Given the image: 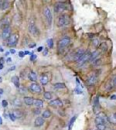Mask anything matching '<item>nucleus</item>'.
<instances>
[{
    "instance_id": "1",
    "label": "nucleus",
    "mask_w": 116,
    "mask_h": 130,
    "mask_svg": "<svg viewBox=\"0 0 116 130\" xmlns=\"http://www.w3.org/2000/svg\"><path fill=\"white\" fill-rule=\"evenodd\" d=\"M70 43H71V38L68 36L63 37L62 39L60 40L57 43V50L59 54H61L62 51H64V50L70 44Z\"/></svg>"
},
{
    "instance_id": "2",
    "label": "nucleus",
    "mask_w": 116,
    "mask_h": 130,
    "mask_svg": "<svg viewBox=\"0 0 116 130\" xmlns=\"http://www.w3.org/2000/svg\"><path fill=\"white\" fill-rule=\"evenodd\" d=\"M54 12L57 13H61L64 11L68 10L69 9V5L65 2H57L54 6Z\"/></svg>"
},
{
    "instance_id": "3",
    "label": "nucleus",
    "mask_w": 116,
    "mask_h": 130,
    "mask_svg": "<svg viewBox=\"0 0 116 130\" xmlns=\"http://www.w3.org/2000/svg\"><path fill=\"white\" fill-rule=\"evenodd\" d=\"M28 30H29V32L32 34V35L37 36L40 35V30L38 29V27L36 26L35 22L34 20H30L29 23V26H28Z\"/></svg>"
},
{
    "instance_id": "4",
    "label": "nucleus",
    "mask_w": 116,
    "mask_h": 130,
    "mask_svg": "<svg viewBox=\"0 0 116 130\" xmlns=\"http://www.w3.org/2000/svg\"><path fill=\"white\" fill-rule=\"evenodd\" d=\"M43 14H44V16L46 20V22H47L48 26L50 27L52 23H53V15H52V12L50 10V9L49 7H45L44 9H43Z\"/></svg>"
},
{
    "instance_id": "5",
    "label": "nucleus",
    "mask_w": 116,
    "mask_h": 130,
    "mask_svg": "<svg viewBox=\"0 0 116 130\" xmlns=\"http://www.w3.org/2000/svg\"><path fill=\"white\" fill-rule=\"evenodd\" d=\"M19 38H20V36H19L18 33H15L11 34V36L7 40V45L9 46H15L17 44Z\"/></svg>"
},
{
    "instance_id": "6",
    "label": "nucleus",
    "mask_w": 116,
    "mask_h": 130,
    "mask_svg": "<svg viewBox=\"0 0 116 130\" xmlns=\"http://www.w3.org/2000/svg\"><path fill=\"white\" fill-rule=\"evenodd\" d=\"M90 57H91V52H89V51L85 52L83 54L82 57L77 61L78 65H79V66H84V64H87V62L90 60Z\"/></svg>"
},
{
    "instance_id": "7",
    "label": "nucleus",
    "mask_w": 116,
    "mask_h": 130,
    "mask_svg": "<svg viewBox=\"0 0 116 130\" xmlns=\"http://www.w3.org/2000/svg\"><path fill=\"white\" fill-rule=\"evenodd\" d=\"M69 23V17L67 15H60L57 20V26L61 28L67 25Z\"/></svg>"
},
{
    "instance_id": "8",
    "label": "nucleus",
    "mask_w": 116,
    "mask_h": 130,
    "mask_svg": "<svg viewBox=\"0 0 116 130\" xmlns=\"http://www.w3.org/2000/svg\"><path fill=\"white\" fill-rule=\"evenodd\" d=\"M85 53V51H84V50L83 49H77L76 50L73 54H72V60L74 61H77L79 59L82 57L83 54Z\"/></svg>"
},
{
    "instance_id": "9",
    "label": "nucleus",
    "mask_w": 116,
    "mask_h": 130,
    "mask_svg": "<svg viewBox=\"0 0 116 130\" xmlns=\"http://www.w3.org/2000/svg\"><path fill=\"white\" fill-rule=\"evenodd\" d=\"M11 33H12V30H11L10 26H8V27L5 28V29H3L2 34H1L2 38L4 40H7L9 39V37L11 36V34H12Z\"/></svg>"
},
{
    "instance_id": "10",
    "label": "nucleus",
    "mask_w": 116,
    "mask_h": 130,
    "mask_svg": "<svg viewBox=\"0 0 116 130\" xmlns=\"http://www.w3.org/2000/svg\"><path fill=\"white\" fill-rule=\"evenodd\" d=\"M108 122V117L104 114H101L99 115L98 116H97L95 119V124L96 125H98V124H105Z\"/></svg>"
},
{
    "instance_id": "11",
    "label": "nucleus",
    "mask_w": 116,
    "mask_h": 130,
    "mask_svg": "<svg viewBox=\"0 0 116 130\" xmlns=\"http://www.w3.org/2000/svg\"><path fill=\"white\" fill-rule=\"evenodd\" d=\"M10 23H11V20L9 17H5L2 19V20H0V30H3L5 29V28L9 26Z\"/></svg>"
},
{
    "instance_id": "12",
    "label": "nucleus",
    "mask_w": 116,
    "mask_h": 130,
    "mask_svg": "<svg viewBox=\"0 0 116 130\" xmlns=\"http://www.w3.org/2000/svg\"><path fill=\"white\" fill-rule=\"evenodd\" d=\"M29 89L30 90V91H32L33 93H40L42 91V88L41 87H40V85L39 84L35 83V82L31 84Z\"/></svg>"
},
{
    "instance_id": "13",
    "label": "nucleus",
    "mask_w": 116,
    "mask_h": 130,
    "mask_svg": "<svg viewBox=\"0 0 116 130\" xmlns=\"http://www.w3.org/2000/svg\"><path fill=\"white\" fill-rule=\"evenodd\" d=\"M97 80H98V76L94 74H91V75L87 79L86 83L87 85H94L96 84Z\"/></svg>"
},
{
    "instance_id": "14",
    "label": "nucleus",
    "mask_w": 116,
    "mask_h": 130,
    "mask_svg": "<svg viewBox=\"0 0 116 130\" xmlns=\"http://www.w3.org/2000/svg\"><path fill=\"white\" fill-rule=\"evenodd\" d=\"M49 75L48 74L46 73H43L41 75H40V83L42 84L43 85H46L49 82Z\"/></svg>"
},
{
    "instance_id": "15",
    "label": "nucleus",
    "mask_w": 116,
    "mask_h": 130,
    "mask_svg": "<svg viewBox=\"0 0 116 130\" xmlns=\"http://www.w3.org/2000/svg\"><path fill=\"white\" fill-rule=\"evenodd\" d=\"M49 105H51V106H54V107H61L63 105V102L61 99L57 98V99H54V100H52L50 101Z\"/></svg>"
},
{
    "instance_id": "16",
    "label": "nucleus",
    "mask_w": 116,
    "mask_h": 130,
    "mask_svg": "<svg viewBox=\"0 0 116 130\" xmlns=\"http://www.w3.org/2000/svg\"><path fill=\"white\" fill-rule=\"evenodd\" d=\"M45 122V120L43 117H37L34 121V125L36 127H40L42 126Z\"/></svg>"
},
{
    "instance_id": "17",
    "label": "nucleus",
    "mask_w": 116,
    "mask_h": 130,
    "mask_svg": "<svg viewBox=\"0 0 116 130\" xmlns=\"http://www.w3.org/2000/svg\"><path fill=\"white\" fill-rule=\"evenodd\" d=\"M76 82H77V87L74 89V92L77 95H81L83 93V90H82V87L81 85V83L79 81L78 78L76 79Z\"/></svg>"
},
{
    "instance_id": "18",
    "label": "nucleus",
    "mask_w": 116,
    "mask_h": 130,
    "mask_svg": "<svg viewBox=\"0 0 116 130\" xmlns=\"http://www.w3.org/2000/svg\"><path fill=\"white\" fill-rule=\"evenodd\" d=\"M99 55H100V51H99V50H95L94 52L91 53V57H90V60H89V61L93 62L94 60H95V59L98 58Z\"/></svg>"
},
{
    "instance_id": "19",
    "label": "nucleus",
    "mask_w": 116,
    "mask_h": 130,
    "mask_svg": "<svg viewBox=\"0 0 116 130\" xmlns=\"http://www.w3.org/2000/svg\"><path fill=\"white\" fill-rule=\"evenodd\" d=\"M28 79H29L30 80H31V81H36V80H37L36 74L33 70L30 71L29 74H28Z\"/></svg>"
},
{
    "instance_id": "20",
    "label": "nucleus",
    "mask_w": 116,
    "mask_h": 130,
    "mask_svg": "<svg viewBox=\"0 0 116 130\" xmlns=\"http://www.w3.org/2000/svg\"><path fill=\"white\" fill-rule=\"evenodd\" d=\"M12 82L14 84V85L15 86V88H19L20 87V77H19L18 76H13L12 77Z\"/></svg>"
},
{
    "instance_id": "21",
    "label": "nucleus",
    "mask_w": 116,
    "mask_h": 130,
    "mask_svg": "<svg viewBox=\"0 0 116 130\" xmlns=\"http://www.w3.org/2000/svg\"><path fill=\"white\" fill-rule=\"evenodd\" d=\"M23 101L26 105H29V106H31V105H33L34 99H33V98H31V97H24Z\"/></svg>"
},
{
    "instance_id": "22",
    "label": "nucleus",
    "mask_w": 116,
    "mask_h": 130,
    "mask_svg": "<svg viewBox=\"0 0 116 130\" xmlns=\"http://www.w3.org/2000/svg\"><path fill=\"white\" fill-rule=\"evenodd\" d=\"M33 105L36 108H41L43 106V101H42L41 99H35L33 102Z\"/></svg>"
},
{
    "instance_id": "23",
    "label": "nucleus",
    "mask_w": 116,
    "mask_h": 130,
    "mask_svg": "<svg viewBox=\"0 0 116 130\" xmlns=\"http://www.w3.org/2000/svg\"><path fill=\"white\" fill-rule=\"evenodd\" d=\"M9 7V0H2V10H5Z\"/></svg>"
},
{
    "instance_id": "24",
    "label": "nucleus",
    "mask_w": 116,
    "mask_h": 130,
    "mask_svg": "<svg viewBox=\"0 0 116 130\" xmlns=\"http://www.w3.org/2000/svg\"><path fill=\"white\" fill-rule=\"evenodd\" d=\"M12 113L15 115V118H21L22 116H23V111L20 109H15Z\"/></svg>"
},
{
    "instance_id": "25",
    "label": "nucleus",
    "mask_w": 116,
    "mask_h": 130,
    "mask_svg": "<svg viewBox=\"0 0 116 130\" xmlns=\"http://www.w3.org/2000/svg\"><path fill=\"white\" fill-rule=\"evenodd\" d=\"M108 121L112 124H116V114H112L108 117Z\"/></svg>"
},
{
    "instance_id": "26",
    "label": "nucleus",
    "mask_w": 116,
    "mask_h": 130,
    "mask_svg": "<svg viewBox=\"0 0 116 130\" xmlns=\"http://www.w3.org/2000/svg\"><path fill=\"white\" fill-rule=\"evenodd\" d=\"M65 88H66V85L64 83H56L54 85V88L55 89H62Z\"/></svg>"
},
{
    "instance_id": "27",
    "label": "nucleus",
    "mask_w": 116,
    "mask_h": 130,
    "mask_svg": "<svg viewBox=\"0 0 116 130\" xmlns=\"http://www.w3.org/2000/svg\"><path fill=\"white\" fill-rule=\"evenodd\" d=\"M76 119H77V115L71 118V119L70 120V122L68 124V130H72V127L74 125V123L75 122V120H76Z\"/></svg>"
},
{
    "instance_id": "28",
    "label": "nucleus",
    "mask_w": 116,
    "mask_h": 130,
    "mask_svg": "<svg viewBox=\"0 0 116 130\" xmlns=\"http://www.w3.org/2000/svg\"><path fill=\"white\" fill-rule=\"evenodd\" d=\"M42 116H43V119H48V118H50L51 116V111H49V110L44 111L42 114Z\"/></svg>"
},
{
    "instance_id": "29",
    "label": "nucleus",
    "mask_w": 116,
    "mask_h": 130,
    "mask_svg": "<svg viewBox=\"0 0 116 130\" xmlns=\"http://www.w3.org/2000/svg\"><path fill=\"white\" fill-rule=\"evenodd\" d=\"M12 104L15 107H21L22 106V102H21V101L20 100V99H18V98L13 100V101L12 102Z\"/></svg>"
},
{
    "instance_id": "30",
    "label": "nucleus",
    "mask_w": 116,
    "mask_h": 130,
    "mask_svg": "<svg viewBox=\"0 0 116 130\" xmlns=\"http://www.w3.org/2000/svg\"><path fill=\"white\" fill-rule=\"evenodd\" d=\"M43 96H44V98L46 99H47V100H51L52 99V93L50 92V91H46L44 92V94H43Z\"/></svg>"
},
{
    "instance_id": "31",
    "label": "nucleus",
    "mask_w": 116,
    "mask_h": 130,
    "mask_svg": "<svg viewBox=\"0 0 116 130\" xmlns=\"http://www.w3.org/2000/svg\"><path fill=\"white\" fill-rule=\"evenodd\" d=\"M46 43H47V46L49 48L52 49L53 47H54V40L53 39H48L47 41H46Z\"/></svg>"
},
{
    "instance_id": "32",
    "label": "nucleus",
    "mask_w": 116,
    "mask_h": 130,
    "mask_svg": "<svg viewBox=\"0 0 116 130\" xmlns=\"http://www.w3.org/2000/svg\"><path fill=\"white\" fill-rule=\"evenodd\" d=\"M101 64V58H97L93 61V64L95 65V66H99Z\"/></svg>"
},
{
    "instance_id": "33",
    "label": "nucleus",
    "mask_w": 116,
    "mask_h": 130,
    "mask_svg": "<svg viewBox=\"0 0 116 130\" xmlns=\"http://www.w3.org/2000/svg\"><path fill=\"white\" fill-rule=\"evenodd\" d=\"M96 126L98 130H106V125L105 124H98V125H96Z\"/></svg>"
},
{
    "instance_id": "34",
    "label": "nucleus",
    "mask_w": 116,
    "mask_h": 130,
    "mask_svg": "<svg viewBox=\"0 0 116 130\" xmlns=\"http://www.w3.org/2000/svg\"><path fill=\"white\" fill-rule=\"evenodd\" d=\"M93 105H94V107H98L99 105V98H98V97H96V98H94Z\"/></svg>"
},
{
    "instance_id": "35",
    "label": "nucleus",
    "mask_w": 116,
    "mask_h": 130,
    "mask_svg": "<svg viewBox=\"0 0 116 130\" xmlns=\"http://www.w3.org/2000/svg\"><path fill=\"white\" fill-rule=\"evenodd\" d=\"M92 42H93V44L95 45V46H98L100 44V41H99V40H98V39H95V40H92Z\"/></svg>"
},
{
    "instance_id": "36",
    "label": "nucleus",
    "mask_w": 116,
    "mask_h": 130,
    "mask_svg": "<svg viewBox=\"0 0 116 130\" xmlns=\"http://www.w3.org/2000/svg\"><path fill=\"white\" fill-rule=\"evenodd\" d=\"M9 118H10V119L12 121V122H15V115L13 114V113H9Z\"/></svg>"
},
{
    "instance_id": "37",
    "label": "nucleus",
    "mask_w": 116,
    "mask_h": 130,
    "mask_svg": "<svg viewBox=\"0 0 116 130\" xmlns=\"http://www.w3.org/2000/svg\"><path fill=\"white\" fill-rule=\"evenodd\" d=\"M101 50L103 52H105L106 50H107V45L105 44V43H102L101 44Z\"/></svg>"
},
{
    "instance_id": "38",
    "label": "nucleus",
    "mask_w": 116,
    "mask_h": 130,
    "mask_svg": "<svg viewBox=\"0 0 116 130\" xmlns=\"http://www.w3.org/2000/svg\"><path fill=\"white\" fill-rule=\"evenodd\" d=\"M36 58H37V56H36V54H31V55H30V60H31V61L35 60Z\"/></svg>"
},
{
    "instance_id": "39",
    "label": "nucleus",
    "mask_w": 116,
    "mask_h": 130,
    "mask_svg": "<svg viewBox=\"0 0 116 130\" xmlns=\"http://www.w3.org/2000/svg\"><path fill=\"white\" fill-rule=\"evenodd\" d=\"M2 105L3 108H6V107H7V105H8V101L6 100H3L2 102Z\"/></svg>"
},
{
    "instance_id": "40",
    "label": "nucleus",
    "mask_w": 116,
    "mask_h": 130,
    "mask_svg": "<svg viewBox=\"0 0 116 130\" xmlns=\"http://www.w3.org/2000/svg\"><path fill=\"white\" fill-rule=\"evenodd\" d=\"M48 54V49L47 48H44L43 49V56H46Z\"/></svg>"
},
{
    "instance_id": "41",
    "label": "nucleus",
    "mask_w": 116,
    "mask_h": 130,
    "mask_svg": "<svg viewBox=\"0 0 116 130\" xmlns=\"http://www.w3.org/2000/svg\"><path fill=\"white\" fill-rule=\"evenodd\" d=\"M33 112L35 115H39L40 113V108H35Z\"/></svg>"
},
{
    "instance_id": "42",
    "label": "nucleus",
    "mask_w": 116,
    "mask_h": 130,
    "mask_svg": "<svg viewBox=\"0 0 116 130\" xmlns=\"http://www.w3.org/2000/svg\"><path fill=\"white\" fill-rule=\"evenodd\" d=\"M19 57H21V58L24 57H25L24 52H23V51H20V52H19Z\"/></svg>"
},
{
    "instance_id": "43",
    "label": "nucleus",
    "mask_w": 116,
    "mask_h": 130,
    "mask_svg": "<svg viewBox=\"0 0 116 130\" xmlns=\"http://www.w3.org/2000/svg\"><path fill=\"white\" fill-rule=\"evenodd\" d=\"M36 46V43H30V44H29V47H30V48H34Z\"/></svg>"
},
{
    "instance_id": "44",
    "label": "nucleus",
    "mask_w": 116,
    "mask_h": 130,
    "mask_svg": "<svg viewBox=\"0 0 116 130\" xmlns=\"http://www.w3.org/2000/svg\"><path fill=\"white\" fill-rule=\"evenodd\" d=\"M112 85H113V86H115V87H116V75L115 76V77L113 78V81H112Z\"/></svg>"
},
{
    "instance_id": "45",
    "label": "nucleus",
    "mask_w": 116,
    "mask_h": 130,
    "mask_svg": "<svg viewBox=\"0 0 116 130\" xmlns=\"http://www.w3.org/2000/svg\"><path fill=\"white\" fill-rule=\"evenodd\" d=\"M43 50V46H40V47L37 49V51L38 52H41Z\"/></svg>"
},
{
    "instance_id": "46",
    "label": "nucleus",
    "mask_w": 116,
    "mask_h": 130,
    "mask_svg": "<svg viewBox=\"0 0 116 130\" xmlns=\"http://www.w3.org/2000/svg\"><path fill=\"white\" fill-rule=\"evenodd\" d=\"M10 54H15V49H11L10 50Z\"/></svg>"
},
{
    "instance_id": "47",
    "label": "nucleus",
    "mask_w": 116,
    "mask_h": 130,
    "mask_svg": "<svg viewBox=\"0 0 116 130\" xmlns=\"http://www.w3.org/2000/svg\"><path fill=\"white\" fill-rule=\"evenodd\" d=\"M110 98H111V100H115V99H116V95H111Z\"/></svg>"
},
{
    "instance_id": "48",
    "label": "nucleus",
    "mask_w": 116,
    "mask_h": 130,
    "mask_svg": "<svg viewBox=\"0 0 116 130\" xmlns=\"http://www.w3.org/2000/svg\"><path fill=\"white\" fill-rule=\"evenodd\" d=\"M15 66H13V67H10L9 69V71H11V70H15Z\"/></svg>"
},
{
    "instance_id": "49",
    "label": "nucleus",
    "mask_w": 116,
    "mask_h": 130,
    "mask_svg": "<svg viewBox=\"0 0 116 130\" xmlns=\"http://www.w3.org/2000/svg\"><path fill=\"white\" fill-rule=\"evenodd\" d=\"M3 62H4V59H3V57H1L0 58V64H3Z\"/></svg>"
},
{
    "instance_id": "50",
    "label": "nucleus",
    "mask_w": 116,
    "mask_h": 130,
    "mask_svg": "<svg viewBox=\"0 0 116 130\" xmlns=\"http://www.w3.org/2000/svg\"><path fill=\"white\" fill-rule=\"evenodd\" d=\"M3 51H4V50H3V48L0 46V52H3Z\"/></svg>"
},
{
    "instance_id": "51",
    "label": "nucleus",
    "mask_w": 116,
    "mask_h": 130,
    "mask_svg": "<svg viewBox=\"0 0 116 130\" xmlns=\"http://www.w3.org/2000/svg\"><path fill=\"white\" fill-rule=\"evenodd\" d=\"M3 94V90L2 88H0V95H2Z\"/></svg>"
},
{
    "instance_id": "52",
    "label": "nucleus",
    "mask_w": 116,
    "mask_h": 130,
    "mask_svg": "<svg viewBox=\"0 0 116 130\" xmlns=\"http://www.w3.org/2000/svg\"><path fill=\"white\" fill-rule=\"evenodd\" d=\"M11 60H11V58H10V57H9V58L7 59V60H6V61H7V62H11Z\"/></svg>"
},
{
    "instance_id": "53",
    "label": "nucleus",
    "mask_w": 116,
    "mask_h": 130,
    "mask_svg": "<svg viewBox=\"0 0 116 130\" xmlns=\"http://www.w3.org/2000/svg\"><path fill=\"white\" fill-rule=\"evenodd\" d=\"M2 0H0V9L2 8Z\"/></svg>"
},
{
    "instance_id": "54",
    "label": "nucleus",
    "mask_w": 116,
    "mask_h": 130,
    "mask_svg": "<svg viewBox=\"0 0 116 130\" xmlns=\"http://www.w3.org/2000/svg\"><path fill=\"white\" fill-rule=\"evenodd\" d=\"M2 68H3V64H0V70H1V69H2Z\"/></svg>"
},
{
    "instance_id": "55",
    "label": "nucleus",
    "mask_w": 116,
    "mask_h": 130,
    "mask_svg": "<svg viewBox=\"0 0 116 130\" xmlns=\"http://www.w3.org/2000/svg\"><path fill=\"white\" fill-rule=\"evenodd\" d=\"M2 123V118H1V116H0V125Z\"/></svg>"
},
{
    "instance_id": "56",
    "label": "nucleus",
    "mask_w": 116,
    "mask_h": 130,
    "mask_svg": "<svg viewBox=\"0 0 116 130\" xmlns=\"http://www.w3.org/2000/svg\"><path fill=\"white\" fill-rule=\"evenodd\" d=\"M9 54H10V52H6V53H5V56H8Z\"/></svg>"
},
{
    "instance_id": "57",
    "label": "nucleus",
    "mask_w": 116,
    "mask_h": 130,
    "mask_svg": "<svg viewBox=\"0 0 116 130\" xmlns=\"http://www.w3.org/2000/svg\"><path fill=\"white\" fill-rule=\"evenodd\" d=\"M57 1H59V2H65V0H57Z\"/></svg>"
},
{
    "instance_id": "58",
    "label": "nucleus",
    "mask_w": 116,
    "mask_h": 130,
    "mask_svg": "<svg viewBox=\"0 0 116 130\" xmlns=\"http://www.w3.org/2000/svg\"><path fill=\"white\" fill-rule=\"evenodd\" d=\"M2 81V77H0V83H1Z\"/></svg>"
},
{
    "instance_id": "59",
    "label": "nucleus",
    "mask_w": 116,
    "mask_h": 130,
    "mask_svg": "<svg viewBox=\"0 0 116 130\" xmlns=\"http://www.w3.org/2000/svg\"><path fill=\"white\" fill-rule=\"evenodd\" d=\"M0 98H1V95H0Z\"/></svg>"
}]
</instances>
